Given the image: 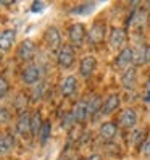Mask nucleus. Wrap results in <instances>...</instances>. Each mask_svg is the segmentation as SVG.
I'll list each match as a JSON object with an SVG mask.
<instances>
[{
	"label": "nucleus",
	"instance_id": "obj_1",
	"mask_svg": "<svg viewBox=\"0 0 150 160\" xmlns=\"http://www.w3.org/2000/svg\"><path fill=\"white\" fill-rule=\"evenodd\" d=\"M70 42L74 45V47H81L84 44V41L87 39V31H86V26L82 23H76L70 28Z\"/></svg>",
	"mask_w": 150,
	"mask_h": 160
},
{
	"label": "nucleus",
	"instance_id": "obj_2",
	"mask_svg": "<svg viewBox=\"0 0 150 160\" xmlns=\"http://www.w3.org/2000/svg\"><path fill=\"white\" fill-rule=\"evenodd\" d=\"M36 52H37V47L32 41L26 39L23 41L16 49V53H18V58L23 60V62H31L34 57H36Z\"/></svg>",
	"mask_w": 150,
	"mask_h": 160
},
{
	"label": "nucleus",
	"instance_id": "obj_3",
	"mask_svg": "<svg viewBox=\"0 0 150 160\" xmlns=\"http://www.w3.org/2000/svg\"><path fill=\"white\" fill-rule=\"evenodd\" d=\"M105 31H107L105 23H102V21L94 23L92 28H90V31L87 32V42H89L90 45H97V44H100V42H104V39H105Z\"/></svg>",
	"mask_w": 150,
	"mask_h": 160
},
{
	"label": "nucleus",
	"instance_id": "obj_4",
	"mask_svg": "<svg viewBox=\"0 0 150 160\" xmlns=\"http://www.w3.org/2000/svg\"><path fill=\"white\" fill-rule=\"evenodd\" d=\"M57 63L63 70H68L74 65V50L71 45H63L60 49V52L57 55Z\"/></svg>",
	"mask_w": 150,
	"mask_h": 160
},
{
	"label": "nucleus",
	"instance_id": "obj_5",
	"mask_svg": "<svg viewBox=\"0 0 150 160\" xmlns=\"http://www.w3.org/2000/svg\"><path fill=\"white\" fill-rule=\"evenodd\" d=\"M133 63H134V49H131V47H124V49L118 53V57L115 60V67L126 71L128 68H131V65H133Z\"/></svg>",
	"mask_w": 150,
	"mask_h": 160
},
{
	"label": "nucleus",
	"instance_id": "obj_6",
	"mask_svg": "<svg viewBox=\"0 0 150 160\" xmlns=\"http://www.w3.org/2000/svg\"><path fill=\"white\" fill-rule=\"evenodd\" d=\"M44 42L45 45L52 50H57L60 44H61V36H60V31L57 29L55 26H49L44 32Z\"/></svg>",
	"mask_w": 150,
	"mask_h": 160
},
{
	"label": "nucleus",
	"instance_id": "obj_7",
	"mask_svg": "<svg viewBox=\"0 0 150 160\" xmlns=\"http://www.w3.org/2000/svg\"><path fill=\"white\" fill-rule=\"evenodd\" d=\"M128 41V34L123 28H113L110 31V36H108V42L113 49H121Z\"/></svg>",
	"mask_w": 150,
	"mask_h": 160
},
{
	"label": "nucleus",
	"instance_id": "obj_8",
	"mask_svg": "<svg viewBox=\"0 0 150 160\" xmlns=\"http://www.w3.org/2000/svg\"><path fill=\"white\" fill-rule=\"evenodd\" d=\"M118 123L121 128H124V129H131V128H134L136 123H137V113H136V110L133 108H126L121 112V115L118 118Z\"/></svg>",
	"mask_w": 150,
	"mask_h": 160
},
{
	"label": "nucleus",
	"instance_id": "obj_9",
	"mask_svg": "<svg viewBox=\"0 0 150 160\" xmlns=\"http://www.w3.org/2000/svg\"><path fill=\"white\" fill-rule=\"evenodd\" d=\"M71 117L74 120V123H84L89 118V110H87V100H79L76 105H74Z\"/></svg>",
	"mask_w": 150,
	"mask_h": 160
},
{
	"label": "nucleus",
	"instance_id": "obj_10",
	"mask_svg": "<svg viewBox=\"0 0 150 160\" xmlns=\"http://www.w3.org/2000/svg\"><path fill=\"white\" fill-rule=\"evenodd\" d=\"M97 68V60L95 57H92V55H87V57H84L79 63V73L82 78H90L92 73L95 71Z\"/></svg>",
	"mask_w": 150,
	"mask_h": 160
},
{
	"label": "nucleus",
	"instance_id": "obj_11",
	"mask_svg": "<svg viewBox=\"0 0 150 160\" xmlns=\"http://www.w3.org/2000/svg\"><path fill=\"white\" fill-rule=\"evenodd\" d=\"M16 131H18V134H21L24 138L27 134H31V115L27 113V112H21L20 117H18Z\"/></svg>",
	"mask_w": 150,
	"mask_h": 160
},
{
	"label": "nucleus",
	"instance_id": "obj_12",
	"mask_svg": "<svg viewBox=\"0 0 150 160\" xmlns=\"http://www.w3.org/2000/svg\"><path fill=\"white\" fill-rule=\"evenodd\" d=\"M119 103H121V99H119L118 94H110V96L104 100V105H102L100 113H102V115H110V113H113V112L119 107Z\"/></svg>",
	"mask_w": 150,
	"mask_h": 160
},
{
	"label": "nucleus",
	"instance_id": "obj_13",
	"mask_svg": "<svg viewBox=\"0 0 150 160\" xmlns=\"http://www.w3.org/2000/svg\"><path fill=\"white\" fill-rule=\"evenodd\" d=\"M16 39V31L15 29H5L0 32V50L7 52L12 49V45Z\"/></svg>",
	"mask_w": 150,
	"mask_h": 160
},
{
	"label": "nucleus",
	"instance_id": "obj_14",
	"mask_svg": "<svg viewBox=\"0 0 150 160\" xmlns=\"http://www.w3.org/2000/svg\"><path fill=\"white\" fill-rule=\"evenodd\" d=\"M78 89V81L74 76H66L61 81V86H60V92L63 97H71Z\"/></svg>",
	"mask_w": 150,
	"mask_h": 160
},
{
	"label": "nucleus",
	"instance_id": "obj_15",
	"mask_svg": "<svg viewBox=\"0 0 150 160\" xmlns=\"http://www.w3.org/2000/svg\"><path fill=\"white\" fill-rule=\"evenodd\" d=\"M21 79L26 84H36L41 79V70L37 67H34V65H29L27 68H24V71L21 74Z\"/></svg>",
	"mask_w": 150,
	"mask_h": 160
},
{
	"label": "nucleus",
	"instance_id": "obj_16",
	"mask_svg": "<svg viewBox=\"0 0 150 160\" xmlns=\"http://www.w3.org/2000/svg\"><path fill=\"white\" fill-rule=\"evenodd\" d=\"M116 133H118V125L113 123V121H107V123H104L100 126V136L105 141L113 139L116 136Z\"/></svg>",
	"mask_w": 150,
	"mask_h": 160
},
{
	"label": "nucleus",
	"instance_id": "obj_17",
	"mask_svg": "<svg viewBox=\"0 0 150 160\" xmlns=\"http://www.w3.org/2000/svg\"><path fill=\"white\" fill-rule=\"evenodd\" d=\"M136 81H137V73L136 68H128L123 76H121V84L126 88V89H133L136 86Z\"/></svg>",
	"mask_w": 150,
	"mask_h": 160
},
{
	"label": "nucleus",
	"instance_id": "obj_18",
	"mask_svg": "<svg viewBox=\"0 0 150 160\" xmlns=\"http://www.w3.org/2000/svg\"><path fill=\"white\" fill-rule=\"evenodd\" d=\"M102 105H104V102L102 99L97 96V94H92V96L87 99V110H89V117H94L95 113L102 110Z\"/></svg>",
	"mask_w": 150,
	"mask_h": 160
},
{
	"label": "nucleus",
	"instance_id": "obj_19",
	"mask_svg": "<svg viewBox=\"0 0 150 160\" xmlns=\"http://www.w3.org/2000/svg\"><path fill=\"white\" fill-rule=\"evenodd\" d=\"M15 147V138L12 134H0V155L8 154Z\"/></svg>",
	"mask_w": 150,
	"mask_h": 160
},
{
	"label": "nucleus",
	"instance_id": "obj_20",
	"mask_svg": "<svg viewBox=\"0 0 150 160\" xmlns=\"http://www.w3.org/2000/svg\"><path fill=\"white\" fill-rule=\"evenodd\" d=\"M147 18H148V13L145 8H139V10L133 12V15H131V23H133L134 26H144L147 23Z\"/></svg>",
	"mask_w": 150,
	"mask_h": 160
},
{
	"label": "nucleus",
	"instance_id": "obj_21",
	"mask_svg": "<svg viewBox=\"0 0 150 160\" xmlns=\"http://www.w3.org/2000/svg\"><path fill=\"white\" fill-rule=\"evenodd\" d=\"M42 125H44V121L41 118V113L39 112H34L31 115V136H39Z\"/></svg>",
	"mask_w": 150,
	"mask_h": 160
},
{
	"label": "nucleus",
	"instance_id": "obj_22",
	"mask_svg": "<svg viewBox=\"0 0 150 160\" xmlns=\"http://www.w3.org/2000/svg\"><path fill=\"white\" fill-rule=\"evenodd\" d=\"M145 49L147 45H137L134 49V65L145 63Z\"/></svg>",
	"mask_w": 150,
	"mask_h": 160
},
{
	"label": "nucleus",
	"instance_id": "obj_23",
	"mask_svg": "<svg viewBox=\"0 0 150 160\" xmlns=\"http://www.w3.org/2000/svg\"><path fill=\"white\" fill-rule=\"evenodd\" d=\"M131 142H133L136 147H140L142 146V142L145 144V129H136L133 133V139H131Z\"/></svg>",
	"mask_w": 150,
	"mask_h": 160
},
{
	"label": "nucleus",
	"instance_id": "obj_24",
	"mask_svg": "<svg viewBox=\"0 0 150 160\" xmlns=\"http://www.w3.org/2000/svg\"><path fill=\"white\" fill-rule=\"evenodd\" d=\"M52 134V125H50V121H44V125H42V129H41V133H39V139H41V142L45 144L47 141H49Z\"/></svg>",
	"mask_w": 150,
	"mask_h": 160
},
{
	"label": "nucleus",
	"instance_id": "obj_25",
	"mask_svg": "<svg viewBox=\"0 0 150 160\" xmlns=\"http://www.w3.org/2000/svg\"><path fill=\"white\" fill-rule=\"evenodd\" d=\"M92 7H94V5H90V3L79 5V7H76V8H73V13H74V15H86L89 10H92Z\"/></svg>",
	"mask_w": 150,
	"mask_h": 160
},
{
	"label": "nucleus",
	"instance_id": "obj_26",
	"mask_svg": "<svg viewBox=\"0 0 150 160\" xmlns=\"http://www.w3.org/2000/svg\"><path fill=\"white\" fill-rule=\"evenodd\" d=\"M8 91H10V86H8L7 79L5 78H0V99H3L7 94H8Z\"/></svg>",
	"mask_w": 150,
	"mask_h": 160
},
{
	"label": "nucleus",
	"instance_id": "obj_27",
	"mask_svg": "<svg viewBox=\"0 0 150 160\" xmlns=\"http://www.w3.org/2000/svg\"><path fill=\"white\" fill-rule=\"evenodd\" d=\"M7 121H10V112L0 107V123H7Z\"/></svg>",
	"mask_w": 150,
	"mask_h": 160
},
{
	"label": "nucleus",
	"instance_id": "obj_28",
	"mask_svg": "<svg viewBox=\"0 0 150 160\" xmlns=\"http://www.w3.org/2000/svg\"><path fill=\"white\" fill-rule=\"evenodd\" d=\"M42 8H44V3H41V2H34V3H32V12H34V13H36V12H41Z\"/></svg>",
	"mask_w": 150,
	"mask_h": 160
},
{
	"label": "nucleus",
	"instance_id": "obj_29",
	"mask_svg": "<svg viewBox=\"0 0 150 160\" xmlns=\"http://www.w3.org/2000/svg\"><path fill=\"white\" fill-rule=\"evenodd\" d=\"M144 154L150 155V139H147V142L144 144Z\"/></svg>",
	"mask_w": 150,
	"mask_h": 160
},
{
	"label": "nucleus",
	"instance_id": "obj_30",
	"mask_svg": "<svg viewBox=\"0 0 150 160\" xmlns=\"http://www.w3.org/2000/svg\"><path fill=\"white\" fill-rule=\"evenodd\" d=\"M145 63L150 65V45H147V49H145Z\"/></svg>",
	"mask_w": 150,
	"mask_h": 160
},
{
	"label": "nucleus",
	"instance_id": "obj_31",
	"mask_svg": "<svg viewBox=\"0 0 150 160\" xmlns=\"http://www.w3.org/2000/svg\"><path fill=\"white\" fill-rule=\"evenodd\" d=\"M86 160H102V157H100L99 154H92V155H89Z\"/></svg>",
	"mask_w": 150,
	"mask_h": 160
},
{
	"label": "nucleus",
	"instance_id": "obj_32",
	"mask_svg": "<svg viewBox=\"0 0 150 160\" xmlns=\"http://www.w3.org/2000/svg\"><path fill=\"white\" fill-rule=\"evenodd\" d=\"M145 102H150V89H148V92H147V96H145Z\"/></svg>",
	"mask_w": 150,
	"mask_h": 160
},
{
	"label": "nucleus",
	"instance_id": "obj_33",
	"mask_svg": "<svg viewBox=\"0 0 150 160\" xmlns=\"http://www.w3.org/2000/svg\"><path fill=\"white\" fill-rule=\"evenodd\" d=\"M147 88L150 89V79H148V82H147Z\"/></svg>",
	"mask_w": 150,
	"mask_h": 160
},
{
	"label": "nucleus",
	"instance_id": "obj_34",
	"mask_svg": "<svg viewBox=\"0 0 150 160\" xmlns=\"http://www.w3.org/2000/svg\"><path fill=\"white\" fill-rule=\"evenodd\" d=\"M148 7H150V3H148Z\"/></svg>",
	"mask_w": 150,
	"mask_h": 160
}]
</instances>
